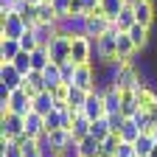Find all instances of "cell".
<instances>
[{
	"label": "cell",
	"instance_id": "obj_2",
	"mask_svg": "<svg viewBox=\"0 0 157 157\" xmlns=\"http://www.w3.org/2000/svg\"><path fill=\"white\" fill-rule=\"evenodd\" d=\"M25 28H28L25 20L20 17L17 11H11V9H0V39H3V36H9V39H20Z\"/></svg>",
	"mask_w": 157,
	"mask_h": 157
},
{
	"label": "cell",
	"instance_id": "obj_28",
	"mask_svg": "<svg viewBox=\"0 0 157 157\" xmlns=\"http://www.w3.org/2000/svg\"><path fill=\"white\" fill-rule=\"evenodd\" d=\"M118 146H121V135H118V132L107 135L104 140H101V149H104V154H115V151H118Z\"/></svg>",
	"mask_w": 157,
	"mask_h": 157
},
{
	"label": "cell",
	"instance_id": "obj_33",
	"mask_svg": "<svg viewBox=\"0 0 157 157\" xmlns=\"http://www.w3.org/2000/svg\"><path fill=\"white\" fill-rule=\"evenodd\" d=\"M82 3H84V9H87V11H98L101 0H82Z\"/></svg>",
	"mask_w": 157,
	"mask_h": 157
},
{
	"label": "cell",
	"instance_id": "obj_9",
	"mask_svg": "<svg viewBox=\"0 0 157 157\" xmlns=\"http://www.w3.org/2000/svg\"><path fill=\"white\" fill-rule=\"evenodd\" d=\"M48 51H51V59H53V62H59V65L67 62V59H70V36L67 34H59L53 42L48 45Z\"/></svg>",
	"mask_w": 157,
	"mask_h": 157
},
{
	"label": "cell",
	"instance_id": "obj_26",
	"mask_svg": "<svg viewBox=\"0 0 157 157\" xmlns=\"http://www.w3.org/2000/svg\"><path fill=\"white\" fill-rule=\"evenodd\" d=\"M14 67L23 73V76H28L31 70H34V62H31V53L28 51H20L17 56H14Z\"/></svg>",
	"mask_w": 157,
	"mask_h": 157
},
{
	"label": "cell",
	"instance_id": "obj_29",
	"mask_svg": "<svg viewBox=\"0 0 157 157\" xmlns=\"http://www.w3.org/2000/svg\"><path fill=\"white\" fill-rule=\"evenodd\" d=\"M107 121H109V129H112V132L121 135V129H124V124H126V115H124V112H107Z\"/></svg>",
	"mask_w": 157,
	"mask_h": 157
},
{
	"label": "cell",
	"instance_id": "obj_12",
	"mask_svg": "<svg viewBox=\"0 0 157 157\" xmlns=\"http://www.w3.org/2000/svg\"><path fill=\"white\" fill-rule=\"evenodd\" d=\"M135 23H137V17H135V6H132V3H126V6H124V11L112 20V28H115V31H129Z\"/></svg>",
	"mask_w": 157,
	"mask_h": 157
},
{
	"label": "cell",
	"instance_id": "obj_19",
	"mask_svg": "<svg viewBox=\"0 0 157 157\" xmlns=\"http://www.w3.org/2000/svg\"><path fill=\"white\" fill-rule=\"evenodd\" d=\"M42 78H45V87L53 90L59 82H62V65H59V62H51V65L42 70Z\"/></svg>",
	"mask_w": 157,
	"mask_h": 157
},
{
	"label": "cell",
	"instance_id": "obj_30",
	"mask_svg": "<svg viewBox=\"0 0 157 157\" xmlns=\"http://www.w3.org/2000/svg\"><path fill=\"white\" fill-rule=\"evenodd\" d=\"M73 73H76V62H73V59H67V62H62V82L73 84Z\"/></svg>",
	"mask_w": 157,
	"mask_h": 157
},
{
	"label": "cell",
	"instance_id": "obj_24",
	"mask_svg": "<svg viewBox=\"0 0 157 157\" xmlns=\"http://www.w3.org/2000/svg\"><path fill=\"white\" fill-rule=\"evenodd\" d=\"M39 45H42V42H39V36H36V31L34 28H25L23 31V36H20V48H23V51H36Z\"/></svg>",
	"mask_w": 157,
	"mask_h": 157
},
{
	"label": "cell",
	"instance_id": "obj_1",
	"mask_svg": "<svg viewBox=\"0 0 157 157\" xmlns=\"http://www.w3.org/2000/svg\"><path fill=\"white\" fill-rule=\"evenodd\" d=\"M93 56H95V39L87 36L84 31H76L70 39V59L76 65H84V62H93Z\"/></svg>",
	"mask_w": 157,
	"mask_h": 157
},
{
	"label": "cell",
	"instance_id": "obj_11",
	"mask_svg": "<svg viewBox=\"0 0 157 157\" xmlns=\"http://www.w3.org/2000/svg\"><path fill=\"white\" fill-rule=\"evenodd\" d=\"M126 34L132 36V42H135L137 53H140V51H146V48H149V42H151V28H149V25H140V23H135V25H132Z\"/></svg>",
	"mask_w": 157,
	"mask_h": 157
},
{
	"label": "cell",
	"instance_id": "obj_15",
	"mask_svg": "<svg viewBox=\"0 0 157 157\" xmlns=\"http://www.w3.org/2000/svg\"><path fill=\"white\" fill-rule=\"evenodd\" d=\"M78 149H82V157H101L104 149H101V140L95 135H87L84 140H78Z\"/></svg>",
	"mask_w": 157,
	"mask_h": 157
},
{
	"label": "cell",
	"instance_id": "obj_10",
	"mask_svg": "<svg viewBox=\"0 0 157 157\" xmlns=\"http://www.w3.org/2000/svg\"><path fill=\"white\" fill-rule=\"evenodd\" d=\"M25 135L39 140V137H45V115H39L36 109H31L25 115Z\"/></svg>",
	"mask_w": 157,
	"mask_h": 157
},
{
	"label": "cell",
	"instance_id": "obj_8",
	"mask_svg": "<svg viewBox=\"0 0 157 157\" xmlns=\"http://www.w3.org/2000/svg\"><path fill=\"white\" fill-rule=\"evenodd\" d=\"M9 107H11V112L28 115V112L34 109V98L25 93V87H17V90H11V95H9Z\"/></svg>",
	"mask_w": 157,
	"mask_h": 157
},
{
	"label": "cell",
	"instance_id": "obj_5",
	"mask_svg": "<svg viewBox=\"0 0 157 157\" xmlns=\"http://www.w3.org/2000/svg\"><path fill=\"white\" fill-rule=\"evenodd\" d=\"M73 84L82 87V90H95L98 87V70L93 62H84V65H76V73H73Z\"/></svg>",
	"mask_w": 157,
	"mask_h": 157
},
{
	"label": "cell",
	"instance_id": "obj_13",
	"mask_svg": "<svg viewBox=\"0 0 157 157\" xmlns=\"http://www.w3.org/2000/svg\"><path fill=\"white\" fill-rule=\"evenodd\" d=\"M73 140H76L73 132H70V129H65V126H62V129H53V132H48V135H45V143H51L53 149H65V146H67V143H73Z\"/></svg>",
	"mask_w": 157,
	"mask_h": 157
},
{
	"label": "cell",
	"instance_id": "obj_34",
	"mask_svg": "<svg viewBox=\"0 0 157 157\" xmlns=\"http://www.w3.org/2000/svg\"><path fill=\"white\" fill-rule=\"evenodd\" d=\"M149 115H151V124H154V126H157V104H154V107H151V109H149Z\"/></svg>",
	"mask_w": 157,
	"mask_h": 157
},
{
	"label": "cell",
	"instance_id": "obj_16",
	"mask_svg": "<svg viewBox=\"0 0 157 157\" xmlns=\"http://www.w3.org/2000/svg\"><path fill=\"white\" fill-rule=\"evenodd\" d=\"M20 51H23L20 48V39H9V36L0 39V62H14V56Z\"/></svg>",
	"mask_w": 157,
	"mask_h": 157
},
{
	"label": "cell",
	"instance_id": "obj_31",
	"mask_svg": "<svg viewBox=\"0 0 157 157\" xmlns=\"http://www.w3.org/2000/svg\"><path fill=\"white\" fill-rule=\"evenodd\" d=\"M115 157H137V149H135V143H126V140H121V146H118Z\"/></svg>",
	"mask_w": 157,
	"mask_h": 157
},
{
	"label": "cell",
	"instance_id": "obj_3",
	"mask_svg": "<svg viewBox=\"0 0 157 157\" xmlns=\"http://www.w3.org/2000/svg\"><path fill=\"white\" fill-rule=\"evenodd\" d=\"M78 31H84L87 36H93V39H98L101 34H107L109 28H112V20L109 17H104L101 11H87V17L84 20H78Z\"/></svg>",
	"mask_w": 157,
	"mask_h": 157
},
{
	"label": "cell",
	"instance_id": "obj_7",
	"mask_svg": "<svg viewBox=\"0 0 157 157\" xmlns=\"http://www.w3.org/2000/svg\"><path fill=\"white\" fill-rule=\"evenodd\" d=\"M0 84H6L9 90H17L25 84V76L14 67V62H0Z\"/></svg>",
	"mask_w": 157,
	"mask_h": 157
},
{
	"label": "cell",
	"instance_id": "obj_18",
	"mask_svg": "<svg viewBox=\"0 0 157 157\" xmlns=\"http://www.w3.org/2000/svg\"><path fill=\"white\" fill-rule=\"evenodd\" d=\"M90 129H93V121H90V118L84 115V112H78L76 115V121H73V137H76V140H84V137L90 135Z\"/></svg>",
	"mask_w": 157,
	"mask_h": 157
},
{
	"label": "cell",
	"instance_id": "obj_36",
	"mask_svg": "<svg viewBox=\"0 0 157 157\" xmlns=\"http://www.w3.org/2000/svg\"><path fill=\"white\" fill-rule=\"evenodd\" d=\"M149 157H157V146H154V149H151V154H149Z\"/></svg>",
	"mask_w": 157,
	"mask_h": 157
},
{
	"label": "cell",
	"instance_id": "obj_14",
	"mask_svg": "<svg viewBox=\"0 0 157 157\" xmlns=\"http://www.w3.org/2000/svg\"><path fill=\"white\" fill-rule=\"evenodd\" d=\"M34 109H36L39 115L53 112V109H56V98H53V93H51V90H42L39 95H34Z\"/></svg>",
	"mask_w": 157,
	"mask_h": 157
},
{
	"label": "cell",
	"instance_id": "obj_6",
	"mask_svg": "<svg viewBox=\"0 0 157 157\" xmlns=\"http://www.w3.org/2000/svg\"><path fill=\"white\" fill-rule=\"evenodd\" d=\"M82 112L90 118V121H98V118L107 115V104H104V93H101V87H95V90L87 93V101H84Z\"/></svg>",
	"mask_w": 157,
	"mask_h": 157
},
{
	"label": "cell",
	"instance_id": "obj_35",
	"mask_svg": "<svg viewBox=\"0 0 157 157\" xmlns=\"http://www.w3.org/2000/svg\"><path fill=\"white\" fill-rule=\"evenodd\" d=\"M151 135H154V143H157V126H154V129H151Z\"/></svg>",
	"mask_w": 157,
	"mask_h": 157
},
{
	"label": "cell",
	"instance_id": "obj_4",
	"mask_svg": "<svg viewBox=\"0 0 157 157\" xmlns=\"http://www.w3.org/2000/svg\"><path fill=\"white\" fill-rule=\"evenodd\" d=\"M23 132H25V115H20V112L0 115V140H11Z\"/></svg>",
	"mask_w": 157,
	"mask_h": 157
},
{
	"label": "cell",
	"instance_id": "obj_32",
	"mask_svg": "<svg viewBox=\"0 0 157 157\" xmlns=\"http://www.w3.org/2000/svg\"><path fill=\"white\" fill-rule=\"evenodd\" d=\"M51 3H53V9H56V14L59 17H67V11H70V0H51Z\"/></svg>",
	"mask_w": 157,
	"mask_h": 157
},
{
	"label": "cell",
	"instance_id": "obj_23",
	"mask_svg": "<svg viewBox=\"0 0 157 157\" xmlns=\"http://www.w3.org/2000/svg\"><path fill=\"white\" fill-rule=\"evenodd\" d=\"M140 135H143V132H140V126L135 124V118H126V124H124V129H121V140H126V143H135Z\"/></svg>",
	"mask_w": 157,
	"mask_h": 157
},
{
	"label": "cell",
	"instance_id": "obj_20",
	"mask_svg": "<svg viewBox=\"0 0 157 157\" xmlns=\"http://www.w3.org/2000/svg\"><path fill=\"white\" fill-rule=\"evenodd\" d=\"M31 62H34V70H45L53 59H51V51L48 45H39L36 51H31Z\"/></svg>",
	"mask_w": 157,
	"mask_h": 157
},
{
	"label": "cell",
	"instance_id": "obj_22",
	"mask_svg": "<svg viewBox=\"0 0 157 157\" xmlns=\"http://www.w3.org/2000/svg\"><path fill=\"white\" fill-rule=\"evenodd\" d=\"M154 146H157V143H154V135H151V132H143V135H140V137H137V140H135L137 157H149Z\"/></svg>",
	"mask_w": 157,
	"mask_h": 157
},
{
	"label": "cell",
	"instance_id": "obj_25",
	"mask_svg": "<svg viewBox=\"0 0 157 157\" xmlns=\"http://www.w3.org/2000/svg\"><path fill=\"white\" fill-rule=\"evenodd\" d=\"M84 101H87V90H82V87L70 84V95H67V107H73V109H82V107H84Z\"/></svg>",
	"mask_w": 157,
	"mask_h": 157
},
{
	"label": "cell",
	"instance_id": "obj_21",
	"mask_svg": "<svg viewBox=\"0 0 157 157\" xmlns=\"http://www.w3.org/2000/svg\"><path fill=\"white\" fill-rule=\"evenodd\" d=\"M129 3V0H101V6H98V11H101L104 17H109V20H115L118 14L124 11V6Z\"/></svg>",
	"mask_w": 157,
	"mask_h": 157
},
{
	"label": "cell",
	"instance_id": "obj_27",
	"mask_svg": "<svg viewBox=\"0 0 157 157\" xmlns=\"http://www.w3.org/2000/svg\"><path fill=\"white\" fill-rule=\"evenodd\" d=\"M62 126H65V124H62V109L56 107L53 112H48V115H45V135H48V132H53V129H62Z\"/></svg>",
	"mask_w": 157,
	"mask_h": 157
},
{
	"label": "cell",
	"instance_id": "obj_17",
	"mask_svg": "<svg viewBox=\"0 0 157 157\" xmlns=\"http://www.w3.org/2000/svg\"><path fill=\"white\" fill-rule=\"evenodd\" d=\"M135 53H137V48L132 42V36L126 31H118V56L121 59H135Z\"/></svg>",
	"mask_w": 157,
	"mask_h": 157
}]
</instances>
